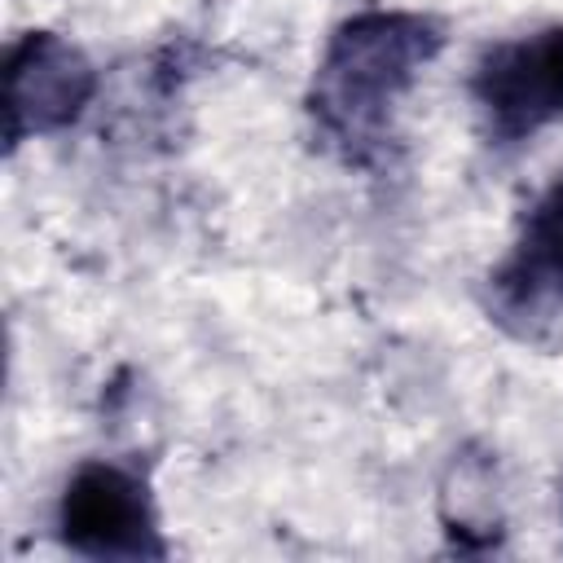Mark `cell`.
Masks as SVG:
<instances>
[{
  "instance_id": "cell-1",
  "label": "cell",
  "mask_w": 563,
  "mask_h": 563,
  "mask_svg": "<svg viewBox=\"0 0 563 563\" xmlns=\"http://www.w3.org/2000/svg\"><path fill=\"white\" fill-rule=\"evenodd\" d=\"M435 35L413 18H361L343 26L317 75V110L339 136L378 128L383 106L409 84L413 66L427 62Z\"/></svg>"
},
{
  "instance_id": "cell-2",
  "label": "cell",
  "mask_w": 563,
  "mask_h": 563,
  "mask_svg": "<svg viewBox=\"0 0 563 563\" xmlns=\"http://www.w3.org/2000/svg\"><path fill=\"white\" fill-rule=\"evenodd\" d=\"M62 541L88 559H154L163 554L145 484L110 462H88L70 475L57 510Z\"/></svg>"
},
{
  "instance_id": "cell-3",
  "label": "cell",
  "mask_w": 563,
  "mask_h": 563,
  "mask_svg": "<svg viewBox=\"0 0 563 563\" xmlns=\"http://www.w3.org/2000/svg\"><path fill=\"white\" fill-rule=\"evenodd\" d=\"M475 97L497 132L519 136L563 114V31L497 44L475 70Z\"/></svg>"
},
{
  "instance_id": "cell-4",
  "label": "cell",
  "mask_w": 563,
  "mask_h": 563,
  "mask_svg": "<svg viewBox=\"0 0 563 563\" xmlns=\"http://www.w3.org/2000/svg\"><path fill=\"white\" fill-rule=\"evenodd\" d=\"M92 97L88 62L53 35H31L9 57V136L26 128H57L84 110Z\"/></svg>"
},
{
  "instance_id": "cell-5",
  "label": "cell",
  "mask_w": 563,
  "mask_h": 563,
  "mask_svg": "<svg viewBox=\"0 0 563 563\" xmlns=\"http://www.w3.org/2000/svg\"><path fill=\"white\" fill-rule=\"evenodd\" d=\"M501 286L515 299L563 295V176L528 211L519 246L501 268Z\"/></svg>"
}]
</instances>
